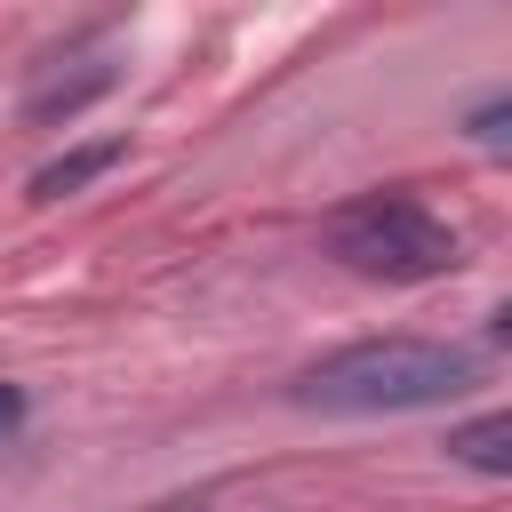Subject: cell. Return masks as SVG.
<instances>
[{
	"instance_id": "obj_1",
	"label": "cell",
	"mask_w": 512,
	"mask_h": 512,
	"mask_svg": "<svg viewBox=\"0 0 512 512\" xmlns=\"http://www.w3.org/2000/svg\"><path fill=\"white\" fill-rule=\"evenodd\" d=\"M480 376V360L464 344L440 336H360L328 360H312L288 400L312 416H408V408H440Z\"/></svg>"
},
{
	"instance_id": "obj_2",
	"label": "cell",
	"mask_w": 512,
	"mask_h": 512,
	"mask_svg": "<svg viewBox=\"0 0 512 512\" xmlns=\"http://www.w3.org/2000/svg\"><path fill=\"white\" fill-rule=\"evenodd\" d=\"M328 256H336L344 272H360V280L408 288V280L456 272V264H464V240H456V224L432 216L416 192H368V200H352V208L328 216Z\"/></svg>"
},
{
	"instance_id": "obj_3",
	"label": "cell",
	"mask_w": 512,
	"mask_h": 512,
	"mask_svg": "<svg viewBox=\"0 0 512 512\" xmlns=\"http://www.w3.org/2000/svg\"><path fill=\"white\" fill-rule=\"evenodd\" d=\"M448 456H456V464H472V472H488V480H504V472H512V416H504V408H488V416L456 424V432H448Z\"/></svg>"
},
{
	"instance_id": "obj_4",
	"label": "cell",
	"mask_w": 512,
	"mask_h": 512,
	"mask_svg": "<svg viewBox=\"0 0 512 512\" xmlns=\"http://www.w3.org/2000/svg\"><path fill=\"white\" fill-rule=\"evenodd\" d=\"M112 88V64H88V72H48V80H32V96H24V120H72L88 96H104Z\"/></svg>"
},
{
	"instance_id": "obj_5",
	"label": "cell",
	"mask_w": 512,
	"mask_h": 512,
	"mask_svg": "<svg viewBox=\"0 0 512 512\" xmlns=\"http://www.w3.org/2000/svg\"><path fill=\"white\" fill-rule=\"evenodd\" d=\"M120 152H128L120 136H96V144H80V152H64V160L32 168V200H64V192H80V184H88V176H104Z\"/></svg>"
},
{
	"instance_id": "obj_6",
	"label": "cell",
	"mask_w": 512,
	"mask_h": 512,
	"mask_svg": "<svg viewBox=\"0 0 512 512\" xmlns=\"http://www.w3.org/2000/svg\"><path fill=\"white\" fill-rule=\"evenodd\" d=\"M504 120H512V96H488V104L472 112V144H488V152H504Z\"/></svg>"
},
{
	"instance_id": "obj_7",
	"label": "cell",
	"mask_w": 512,
	"mask_h": 512,
	"mask_svg": "<svg viewBox=\"0 0 512 512\" xmlns=\"http://www.w3.org/2000/svg\"><path fill=\"white\" fill-rule=\"evenodd\" d=\"M16 424H24V392H16V384H8V376H0V440H8V432H16Z\"/></svg>"
}]
</instances>
